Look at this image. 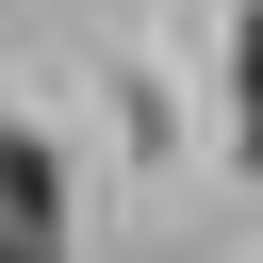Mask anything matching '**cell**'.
Masks as SVG:
<instances>
[{"label":"cell","instance_id":"6da1fadb","mask_svg":"<svg viewBox=\"0 0 263 263\" xmlns=\"http://www.w3.org/2000/svg\"><path fill=\"white\" fill-rule=\"evenodd\" d=\"M0 263H82V247H66V164H49V132H16V115H0Z\"/></svg>","mask_w":263,"mask_h":263},{"label":"cell","instance_id":"7a4b0ae2","mask_svg":"<svg viewBox=\"0 0 263 263\" xmlns=\"http://www.w3.org/2000/svg\"><path fill=\"white\" fill-rule=\"evenodd\" d=\"M230 132H247V164H263V0L230 16Z\"/></svg>","mask_w":263,"mask_h":263}]
</instances>
